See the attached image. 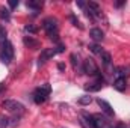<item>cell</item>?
<instances>
[{"label":"cell","instance_id":"obj_1","mask_svg":"<svg viewBox=\"0 0 130 128\" xmlns=\"http://www.w3.org/2000/svg\"><path fill=\"white\" fill-rule=\"evenodd\" d=\"M42 27L47 33V36L56 42H59V38H58V29H59V24H58V20L53 18V17H48L42 21Z\"/></svg>","mask_w":130,"mask_h":128},{"label":"cell","instance_id":"obj_4","mask_svg":"<svg viewBox=\"0 0 130 128\" xmlns=\"http://www.w3.org/2000/svg\"><path fill=\"white\" fill-rule=\"evenodd\" d=\"M12 59H14V45L6 39L0 45V60L3 63H11Z\"/></svg>","mask_w":130,"mask_h":128},{"label":"cell","instance_id":"obj_14","mask_svg":"<svg viewBox=\"0 0 130 128\" xmlns=\"http://www.w3.org/2000/svg\"><path fill=\"white\" fill-rule=\"evenodd\" d=\"M24 45L35 50V48H39V41L33 39L32 36H26V38H24Z\"/></svg>","mask_w":130,"mask_h":128},{"label":"cell","instance_id":"obj_16","mask_svg":"<svg viewBox=\"0 0 130 128\" xmlns=\"http://www.w3.org/2000/svg\"><path fill=\"white\" fill-rule=\"evenodd\" d=\"M100 56H101V62H103V65H104L106 68H109V66H110V63H112V56H110V53L103 51Z\"/></svg>","mask_w":130,"mask_h":128},{"label":"cell","instance_id":"obj_8","mask_svg":"<svg viewBox=\"0 0 130 128\" xmlns=\"http://www.w3.org/2000/svg\"><path fill=\"white\" fill-rule=\"evenodd\" d=\"M97 104L100 105V109H101V112L106 115V116H109V118H112V116H115V112H113V109H112V105L107 102V101H104V99H101V98H98L97 99Z\"/></svg>","mask_w":130,"mask_h":128},{"label":"cell","instance_id":"obj_27","mask_svg":"<svg viewBox=\"0 0 130 128\" xmlns=\"http://www.w3.org/2000/svg\"><path fill=\"white\" fill-rule=\"evenodd\" d=\"M123 5H126V2H118V3H117V5H115V6H117V8H121V6H123Z\"/></svg>","mask_w":130,"mask_h":128},{"label":"cell","instance_id":"obj_6","mask_svg":"<svg viewBox=\"0 0 130 128\" xmlns=\"http://www.w3.org/2000/svg\"><path fill=\"white\" fill-rule=\"evenodd\" d=\"M83 72L85 74H88V75H100V71H98V66L95 63V60L94 59H91V57H88L85 62H83Z\"/></svg>","mask_w":130,"mask_h":128},{"label":"cell","instance_id":"obj_11","mask_svg":"<svg viewBox=\"0 0 130 128\" xmlns=\"http://www.w3.org/2000/svg\"><path fill=\"white\" fill-rule=\"evenodd\" d=\"M113 88L117 91H120V92H124L126 88H127V80L123 78V77H117V80L113 81Z\"/></svg>","mask_w":130,"mask_h":128},{"label":"cell","instance_id":"obj_22","mask_svg":"<svg viewBox=\"0 0 130 128\" xmlns=\"http://www.w3.org/2000/svg\"><path fill=\"white\" fill-rule=\"evenodd\" d=\"M24 30H26L27 33H36V32H38V29H36L33 24H27V26L24 27Z\"/></svg>","mask_w":130,"mask_h":128},{"label":"cell","instance_id":"obj_17","mask_svg":"<svg viewBox=\"0 0 130 128\" xmlns=\"http://www.w3.org/2000/svg\"><path fill=\"white\" fill-rule=\"evenodd\" d=\"M0 20L2 21H9L11 20V12L5 6H0Z\"/></svg>","mask_w":130,"mask_h":128},{"label":"cell","instance_id":"obj_20","mask_svg":"<svg viewBox=\"0 0 130 128\" xmlns=\"http://www.w3.org/2000/svg\"><path fill=\"white\" fill-rule=\"evenodd\" d=\"M9 125V118L5 115H0V128H6Z\"/></svg>","mask_w":130,"mask_h":128},{"label":"cell","instance_id":"obj_28","mask_svg":"<svg viewBox=\"0 0 130 128\" xmlns=\"http://www.w3.org/2000/svg\"><path fill=\"white\" fill-rule=\"evenodd\" d=\"M58 68H59V69H61V71H64V69H65L64 63H59V65H58Z\"/></svg>","mask_w":130,"mask_h":128},{"label":"cell","instance_id":"obj_18","mask_svg":"<svg viewBox=\"0 0 130 128\" xmlns=\"http://www.w3.org/2000/svg\"><path fill=\"white\" fill-rule=\"evenodd\" d=\"M80 105H88V104H91L92 102V96H89V95H83V96H80L79 98V101H77Z\"/></svg>","mask_w":130,"mask_h":128},{"label":"cell","instance_id":"obj_12","mask_svg":"<svg viewBox=\"0 0 130 128\" xmlns=\"http://www.w3.org/2000/svg\"><path fill=\"white\" fill-rule=\"evenodd\" d=\"M94 118V128H106V118L101 115H92Z\"/></svg>","mask_w":130,"mask_h":128},{"label":"cell","instance_id":"obj_23","mask_svg":"<svg viewBox=\"0 0 130 128\" xmlns=\"http://www.w3.org/2000/svg\"><path fill=\"white\" fill-rule=\"evenodd\" d=\"M70 59H71V65H73V68L76 69V68H77V65H79V62H77V57H76V54H71V56H70Z\"/></svg>","mask_w":130,"mask_h":128},{"label":"cell","instance_id":"obj_3","mask_svg":"<svg viewBox=\"0 0 130 128\" xmlns=\"http://www.w3.org/2000/svg\"><path fill=\"white\" fill-rule=\"evenodd\" d=\"M50 91H52V88H50L48 83L36 88L35 92H33V101H35V104H44L47 101L48 95H50Z\"/></svg>","mask_w":130,"mask_h":128},{"label":"cell","instance_id":"obj_5","mask_svg":"<svg viewBox=\"0 0 130 128\" xmlns=\"http://www.w3.org/2000/svg\"><path fill=\"white\" fill-rule=\"evenodd\" d=\"M3 109H6L8 112H11V113H14V115H21V113H24V105L21 104V102H18V101H14V99H5L3 101Z\"/></svg>","mask_w":130,"mask_h":128},{"label":"cell","instance_id":"obj_2","mask_svg":"<svg viewBox=\"0 0 130 128\" xmlns=\"http://www.w3.org/2000/svg\"><path fill=\"white\" fill-rule=\"evenodd\" d=\"M65 50V47L62 44H58V47H52V48H44L42 51H41V54H39V57H38V63L42 65L45 63L48 59H52V57H55L56 54H59V53H62Z\"/></svg>","mask_w":130,"mask_h":128},{"label":"cell","instance_id":"obj_9","mask_svg":"<svg viewBox=\"0 0 130 128\" xmlns=\"http://www.w3.org/2000/svg\"><path fill=\"white\" fill-rule=\"evenodd\" d=\"M80 122L85 128H94V118L92 115H88V113H82L80 115Z\"/></svg>","mask_w":130,"mask_h":128},{"label":"cell","instance_id":"obj_15","mask_svg":"<svg viewBox=\"0 0 130 128\" xmlns=\"http://www.w3.org/2000/svg\"><path fill=\"white\" fill-rule=\"evenodd\" d=\"M42 2L41 0H27L26 2V6L27 8H30V9H33V11H39L41 8H42Z\"/></svg>","mask_w":130,"mask_h":128},{"label":"cell","instance_id":"obj_26","mask_svg":"<svg viewBox=\"0 0 130 128\" xmlns=\"http://www.w3.org/2000/svg\"><path fill=\"white\" fill-rule=\"evenodd\" d=\"M115 128H127V125L126 124H123V122H120V124H117V127Z\"/></svg>","mask_w":130,"mask_h":128},{"label":"cell","instance_id":"obj_19","mask_svg":"<svg viewBox=\"0 0 130 128\" xmlns=\"http://www.w3.org/2000/svg\"><path fill=\"white\" fill-rule=\"evenodd\" d=\"M89 50H91L94 54H101V53H103V48H101V45H98V44L89 45Z\"/></svg>","mask_w":130,"mask_h":128},{"label":"cell","instance_id":"obj_21","mask_svg":"<svg viewBox=\"0 0 130 128\" xmlns=\"http://www.w3.org/2000/svg\"><path fill=\"white\" fill-rule=\"evenodd\" d=\"M6 41V29L0 24V45Z\"/></svg>","mask_w":130,"mask_h":128},{"label":"cell","instance_id":"obj_25","mask_svg":"<svg viewBox=\"0 0 130 128\" xmlns=\"http://www.w3.org/2000/svg\"><path fill=\"white\" fill-rule=\"evenodd\" d=\"M70 20L73 21V24H74V26H79V27H82V26H80V23H79V20H77L74 15H71V17H70Z\"/></svg>","mask_w":130,"mask_h":128},{"label":"cell","instance_id":"obj_13","mask_svg":"<svg viewBox=\"0 0 130 128\" xmlns=\"http://www.w3.org/2000/svg\"><path fill=\"white\" fill-rule=\"evenodd\" d=\"M115 74L118 77H123V78H127L130 75V66H118L115 69Z\"/></svg>","mask_w":130,"mask_h":128},{"label":"cell","instance_id":"obj_24","mask_svg":"<svg viewBox=\"0 0 130 128\" xmlns=\"http://www.w3.org/2000/svg\"><path fill=\"white\" fill-rule=\"evenodd\" d=\"M8 5H9V8H17L18 6V0H9Z\"/></svg>","mask_w":130,"mask_h":128},{"label":"cell","instance_id":"obj_10","mask_svg":"<svg viewBox=\"0 0 130 128\" xmlns=\"http://www.w3.org/2000/svg\"><path fill=\"white\" fill-rule=\"evenodd\" d=\"M89 36L95 41V42H101L103 39H104V33L101 29H98V27H94V29H91V32H89Z\"/></svg>","mask_w":130,"mask_h":128},{"label":"cell","instance_id":"obj_7","mask_svg":"<svg viewBox=\"0 0 130 128\" xmlns=\"http://www.w3.org/2000/svg\"><path fill=\"white\" fill-rule=\"evenodd\" d=\"M103 83H104V78L101 75H97V80L95 81L85 84V91H88V92H98L103 88Z\"/></svg>","mask_w":130,"mask_h":128}]
</instances>
